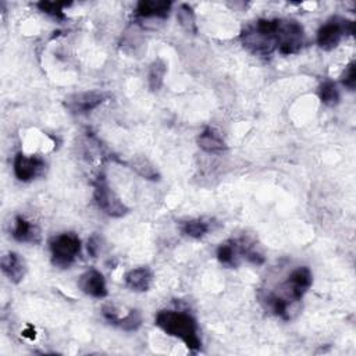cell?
<instances>
[{"label":"cell","mask_w":356,"mask_h":356,"mask_svg":"<svg viewBox=\"0 0 356 356\" xmlns=\"http://www.w3.org/2000/svg\"><path fill=\"white\" fill-rule=\"evenodd\" d=\"M154 323L165 334L181 339L192 352L200 349L202 341L199 338L197 323L189 313L179 310H160L156 314Z\"/></svg>","instance_id":"6da1fadb"},{"label":"cell","mask_w":356,"mask_h":356,"mask_svg":"<svg viewBox=\"0 0 356 356\" xmlns=\"http://www.w3.org/2000/svg\"><path fill=\"white\" fill-rule=\"evenodd\" d=\"M281 19L260 18L254 25L248 26L241 33L243 46L257 56H268L277 49V32Z\"/></svg>","instance_id":"7a4b0ae2"},{"label":"cell","mask_w":356,"mask_h":356,"mask_svg":"<svg viewBox=\"0 0 356 356\" xmlns=\"http://www.w3.org/2000/svg\"><path fill=\"white\" fill-rule=\"evenodd\" d=\"M93 197L97 207L110 217L120 218L129 211L120 196L111 189L103 172H100L93 182Z\"/></svg>","instance_id":"3957f363"},{"label":"cell","mask_w":356,"mask_h":356,"mask_svg":"<svg viewBox=\"0 0 356 356\" xmlns=\"http://www.w3.org/2000/svg\"><path fill=\"white\" fill-rule=\"evenodd\" d=\"M51 261L60 268H68L81 253V239L74 232H63L50 241Z\"/></svg>","instance_id":"277c9868"},{"label":"cell","mask_w":356,"mask_h":356,"mask_svg":"<svg viewBox=\"0 0 356 356\" xmlns=\"http://www.w3.org/2000/svg\"><path fill=\"white\" fill-rule=\"evenodd\" d=\"M355 33V22L342 17H334L320 26L317 31V44L323 50L335 49L345 35Z\"/></svg>","instance_id":"5b68a950"},{"label":"cell","mask_w":356,"mask_h":356,"mask_svg":"<svg viewBox=\"0 0 356 356\" xmlns=\"http://www.w3.org/2000/svg\"><path fill=\"white\" fill-rule=\"evenodd\" d=\"M312 282H313V275L310 268L306 266H302L292 270L286 281L281 285L280 291L274 293L293 305L303 298V295L312 286Z\"/></svg>","instance_id":"8992f818"},{"label":"cell","mask_w":356,"mask_h":356,"mask_svg":"<svg viewBox=\"0 0 356 356\" xmlns=\"http://www.w3.org/2000/svg\"><path fill=\"white\" fill-rule=\"evenodd\" d=\"M306 36L303 26L295 19H281L277 32V50L289 56L298 53L305 44Z\"/></svg>","instance_id":"52a82bcc"},{"label":"cell","mask_w":356,"mask_h":356,"mask_svg":"<svg viewBox=\"0 0 356 356\" xmlns=\"http://www.w3.org/2000/svg\"><path fill=\"white\" fill-rule=\"evenodd\" d=\"M106 99H107V95L104 92L86 90V92H79L68 96L64 104L74 114H86L95 110L97 106H100Z\"/></svg>","instance_id":"ba28073f"},{"label":"cell","mask_w":356,"mask_h":356,"mask_svg":"<svg viewBox=\"0 0 356 356\" xmlns=\"http://www.w3.org/2000/svg\"><path fill=\"white\" fill-rule=\"evenodd\" d=\"M43 168L44 161L39 156H26L19 152L14 157V174L22 182L32 181Z\"/></svg>","instance_id":"9c48e42d"},{"label":"cell","mask_w":356,"mask_h":356,"mask_svg":"<svg viewBox=\"0 0 356 356\" xmlns=\"http://www.w3.org/2000/svg\"><path fill=\"white\" fill-rule=\"evenodd\" d=\"M78 288L83 293L97 299L104 298L108 293L103 274L95 268H90L81 274V277L78 278Z\"/></svg>","instance_id":"30bf717a"},{"label":"cell","mask_w":356,"mask_h":356,"mask_svg":"<svg viewBox=\"0 0 356 356\" xmlns=\"http://www.w3.org/2000/svg\"><path fill=\"white\" fill-rule=\"evenodd\" d=\"M217 259L222 266L238 267L243 259L242 238H232L218 245Z\"/></svg>","instance_id":"8fae6325"},{"label":"cell","mask_w":356,"mask_h":356,"mask_svg":"<svg viewBox=\"0 0 356 356\" xmlns=\"http://www.w3.org/2000/svg\"><path fill=\"white\" fill-rule=\"evenodd\" d=\"M0 267L3 274L14 284H19L26 274V263L24 257L15 252H8L1 256Z\"/></svg>","instance_id":"7c38bea8"},{"label":"cell","mask_w":356,"mask_h":356,"mask_svg":"<svg viewBox=\"0 0 356 356\" xmlns=\"http://www.w3.org/2000/svg\"><path fill=\"white\" fill-rule=\"evenodd\" d=\"M171 1L142 0L136 4L135 15L140 19H165L170 14Z\"/></svg>","instance_id":"4fadbf2b"},{"label":"cell","mask_w":356,"mask_h":356,"mask_svg":"<svg viewBox=\"0 0 356 356\" xmlns=\"http://www.w3.org/2000/svg\"><path fill=\"white\" fill-rule=\"evenodd\" d=\"M13 238L18 242L26 243H38L40 242V231L39 228L24 216H15L13 222Z\"/></svg>","instance_id":"5bb4252c"},{"label":"cell","mask_w":356,"mask_h":356,"mask_svg":"<svg viewBox=\"0 0 356 356\" xmlns=\"http://www.w3.org/2000/svg\"><path fill=\"white\" fill-rule=\"evenodd\" d=\"M152 281H153V273L149 267H145V266L132 268L124 275L125 285L135 292L149 291Z\"/></svg>","instance_id":"9a60e30c"},{"label":"cell","mask_w":356,"mask_h":356,"mask_svg":"<svg viewBox=\"0 0 356 356\" xmlns=\"http://www.w3.org/2000/svg\"><path fill=\"white\" fill-rule=\"evenodd\" d=\"M197 145L202 150L207 153H220L227 150L225 140L222 139L220 132L211 127H207L200 132V135L197 136Z\"/></svg>","instance_id":"2e32d148"},{"label":"cell","mask_w":356,"mask_h":356,"mask_svg":"<svg viewBox=\"0 0 356 356\" xmlns=\"http://www.w3.org/2000/svg\"><path fill=\"white\" fill-rule=\"evenodd\" d=\"M127 164L138 175L146 178V179L156 181V179L160 178V174H159L156 165L147 157H145V156H134Z\"/></svg>","instance_id":"e0dca14e"},{"label":"cell","mask_w":356,"mask_h":356,"mask_svg":"<svg viewBox=\"0 0 356 356\" xmlns=\"http://www.w3.org/2000/svg\"><path fill=\"white\" fill-rule=\"evenodd\" d=\"M165 72H167V64L163 58H156L150 67H149V72H147V81H149V88L150 90L156 92L163 86L164 78H165Z\"/></svg>","instance_id":"ac0fdd59"},{"label":"cell","mask_w":356,"mask_h":356,"mask_svg":"<svg viewBox=\"0 0 356 356\" xmlns=\"http://www.w3.org/2000/svg\"><path fill=\"white\" fill-rule=\"evenodd\" d=\"M210 228H211L210 222H207L203 218H192V220H188L181 224L182 234H185L189 238H195V239L203 238L210 231Z\"/></svg>","instance_id":"d6986e66"},{"label":"cell","mask_w":356,"mask_h":356,"mask_svg":"<svg viewBox=\"0 0 356 356\" xmlns=\"http://www.w3.org/2000/svg\"><path fill=\"white\" fill-rule=\"evenodd\" d=\"M318 97L325 106H337L339 102V90L337 88V83L331 79L324 81L318 88Z\"/></svg>","instance_id":"ffe728a7"},{"label":"cell","mask_w":356,"mask_h":356,"mask_svg":"<svg viewBox=\"0 0 356 356\" xmlns=\"http://www.w3.org/2000/svg\"><path fill=\"white\" fill-rule=\"evenodd\" d=\"M113 325L120 327L124 331H136L140 325H142V314L139 310L136 309H131L127 314H124L122 317L120 316Z\"/></svg>","instance_id":"44dd1931"},{"label":"cell","mask_w":356,"mask_h":356,"mask_svg":"<svg viewBox=\"0 0 356 356\" xmlns=\"http://www.w3.org/2000/svg\"><path fill=\"white\" fill-rule=\"evenodd\" d=\"M177 21L179 22V25L191 32V33H196L197 28H196V18H195V13L192 10L191 6L188 4H181L177 10Z\"/></svg>","instance_id":"7402d4cb"},{"label":"cell","mask_w":356,"mask_h":356,"mask_svg":"<svg viewBox=\"0 0 356 356\" xmlns=\"http://www.w3.org/2000/svg\"><path fill=\"white\" fill-rule=\"evenodd\" d=\"M36 6L44 14H49L53 18H57V19H64L65 18L64 7H67L68 3H64V1H44L43 0V1H39Z\"/></svg>","instance_id":"603a6c76"},{"label":"cell","mask_w":356,"mask_h":356,"mask_svg":"<svg viewBox=\"0 0 356 356\" xmlns=\"http://www.w3.org/2000/svg\"><path fill=\"white\" fill-rule=\"evenodd\" d=\"M341 82L345 88H348L349 90H355V86H356V67H355V61H350L342 75H341Z\"/></svg>","instance_id":"cb8c5ba5"},{"label":"cell","mask_w":356,"mask_h":356,"mask_svg":"<svg viewBox=\"0 0 356 356\" xmlns=\"http://www.w3.org/2000/svg\"><path fill=\"white\" fill-rule=\"evenodd\" d=\"M99 249H100V246H99V239H97V236H96V235L90 236L89 241H88V252H89V254H90L92 257H96L97 253H99Z\"/></svg>","instance_id":"d4e9b609"}]
</instances>
